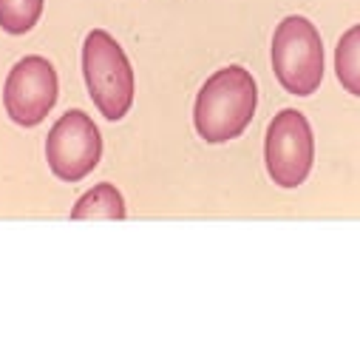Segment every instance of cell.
Here are the masks:
<instances>
[{"label":"cell","mask_w":360,"mask_h":341,"mask_svg":"<svg viewBox=\"0 0 360 341\" xmlns=\"http://www.w3.org/2000/svg\"><path fill=\"white\" fill-rule=\"evenodd\" d=\"M258 106V85L244 66L219 68L202 89L193 106V125L196 134L210 142L221 145L241 137Z\"/></svg>","instance_id":"obj_1"},{"label":"cell","mask_w":360,"mask_h":341,"mask_svg":"<svg viewBox=\"0 0 360 341\" xmlns=\"http://www.w3.org/2000/svg\"><path fill=\"white\" fill-rule=\"evenodd\" d=\"M82 77L100 114L111 123L122 120L134 106L136 80L122 46L103 29L88 32L82 43Z\"/></svg>","instance_id":"obj_2"},{"label":"cell","mask_w":360,"mask_h":341,"mask_svg":"<svg viewBox=\"0 0 360 341\" xmlns=\"http://www.w3.org/2000/svg\"><path fill=\"white\" fill-rule=\"evenodd\" d=\"M273 71L284 92L295 97H309L323 82V40L312 20L290 15L278 23L273 35Z\"/></svg>","instance_id":"obj_3"},{"label":"cell","mask_w":360,"mask_h":341,"mask_svg":"<svg viewBox=\"0 0 360 341\" xmlns=\"http://www.w3.org/2000/svg\"><path fill=\"white\" fill-rule=\"evenodd\" d=\"M264 162L269 180L278 188L292 191L307 182L315 162V137L301 111L284 108L273 117L264 137Z\"/></svg>","instance_id":"obj_4"},{"label":"cell","mask_w":360,"mask_h":341,"mask_svg":"<svg viewBox=\"0 0 360 341\" xmlns=\"http://www.w3.org/2000/svg\"><path fill=\"white\" fill-rule=\"evenodd\" d=\"M103 159V137L85 111H65L46 137V162L60 182L85 180Z\"/></svg>","instance_id":"obj_5"},{"label":"cell","mask_w":360,"mask_h":341,"mask_svg":"<svg viewBox=\"0 0 360 341\" xmlns=\"http://www.w3.org/2000/svg\"><path fill=\"white\" fill-rule=\"evenodd\" d=\"M57 92H60L57 71L46 57L29 54L18 60L4 85V106L9 120L20 128L40 125L54 108Z\"/></svg>","instance_id":"obj_6"},{"label":"cell","mask_w":360,"mask_h":341,"mask_svg":"<svg viewBox=\"0 0 360 341\" xmlns=\"http://www.w3.org/2000/svg\"><path fill=\"white\" fill-rule=\"evenodd\" d=\"M71 219H125V199L111 182H100L71 208Z\"/></svg>","instance_id":"obj_7"},{"label":"cell","mask_w":360,"mask_h":341,"mask_svg":"<svg viewBox=\"0 0 360 341\" xmlns=\"http://www.w3.org/2000/svg\"><path fill=\"white\" fill-rule=\"evenodd\" d=\"M335 74L343 92L352 97H360V23L343 32V37L335 46Z\"/></svg>","instance_id":"obj_8"},{"label":"cell","mask_w":360,"mask_h":341,"mask_svg":"<svg viewBox=\"0 0 360 341\" xmlns=\"http://www.w3.org/2000/svg\"><path fill=\"white\" fill-rule=\"evenodd\" d=\"M46 0H0V29L6 35H26L37 26Z\"/></svg>","instance_id":"obj_9"}]
</instances>
